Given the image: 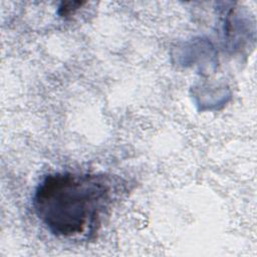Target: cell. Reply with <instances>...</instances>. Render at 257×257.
<instances>
[{"label":"cell","mask_w":257,"mask_h":257,"mask_svg":"<svg viewBox=\"0 0 257 257\" xmlns=\"http://www.w3.org/2000/svg\"><path fill=\"white\" fill-rule=\"evenodd\" d=\"M118 193V182L107 175L58 172L40 181L32 206L36 217L52 235L90 239Z\"/></svg>","instance_id":"6da1fadb"}]
</instances>
